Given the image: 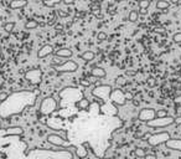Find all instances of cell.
<instances>
[{
	"mask_svg": "<svg viewBox=\"0 0 181 159\" xmlns=\"http://www.w3.org/2000/svg\"><path fill=\"white\" fill-rule=\"evenodd\" d=\"M170 139H171L170 133L164 131V132H160V133L150 134L149 138L146 139V142L150 147H158V145H161V144H166Z\"/></svg>",
	"mask_w": 181,
	"mask_h": 159,
	"instance_id": "6da1fadb",
	"label": "cell"
},
{
	"mask_svg": "<svg viewBox=\"0 0 181 159\" xmlns=\"http://www.w3.org/2000/svg\"><path fill=\"white\" fill-rule=\"evenodd\" d=\"M58 107V103L57 101L52 97V96H48V97H45L42 101H41V105H40V112L44 114V116H50L51 113H53Z\"/></svg>",
	"mask_w": 181,
	"mask_h": 159,
	"instance_id": "7a4b0ae2",
	"label": "cell"
},
{
	"mask_svg": "<svg viewBox=\"0 0 181 159\" xmlns=\"http://www.w3.org/2000/svg\"><path fill=\"white\" fill-rule=\"evenodd\" d=\"M51 66L57 71V73H65V72H76L78 70V63L73 60H66L62 63H55Z\"/></svg>",
	"mask_w": 181,
	"mask_h": 159,
	"instance_id": "3957f363",
	"label": "cell"
},
{
	"mask_svg": "<svg viewBox=\"0 0 181 159\" xmlns=\"http://www.w3.org/2000/svg\"><path fill=\"white\" fill-rule=\"evenodd\" d=\"M47 142L50 143V144H52V145H55V147H57V148H63V149H71L73 145L71 144V143H68L66 139H63L61 135H58V134H56V133H50L48 135H47Z\"/></svg>",
	"mask_w": 181,
	"mask_h": 159,
	"instance_id": "277c9868",
	"label": "cell"
},
{
	"mask_svg": "<svg viewBox=\"0 0 181 159\" xmlns=\"http://www.w3.org/2000/svg\"><path fill=\"white\" fill-rule=\"evenodd\" d=\"M174 124V117L171 116H167V117H164V118H155L150 122L146 123V126L149 128H166L169 126Z\"/></svg>",
	"mask_w": 181,
	"mask_h": 159,
	"instance_id": "5b68a950",
	"label": "cell"
},
{
	"mask_svg": "<svg viewBox=\"0 0 181 159\" xmlns=\"http://www.w3.org/2000/svg\"><path fill=\"white\" fill-rule=\"evenodd\" d=\"M112 86L109 85H99L92 90V95L99 100H109V95L112 92Z\"/></svg>",
	"mask_w": 181,
	"mask_h": 159,
	"instance_id": "8992f818",
	"label": "cell"
},
{
	"mask_svg": "<svg viewBox=\"0 0 181 159\" xmlns=\"http://www.w3.org/2000/svg\"><path fill=\"white\" fill-rule=\"evenodd\" d=\"M109 101H111L113 105L124 106L125 102H127L125 93H124L120 88H114V90H112V92H111V95H109Z\"/></svg>",
	"mask_w": 181,
	"mask_h": 159,
	"instance_id": "52a82bcc",
	"label": "cell"
},
{
	"mask_svg": "<svg viewBox=\"0 0 181 159\" xmlns=\"http://www.w3.org/2000/svg\"><path fill=\"white\" fill-rule=\"evenodd\" d=\"M25 80H27L31 85H40L42 80V71L40 68L29 70L25 73Z\"/></svg>",
	"mask_w": 181,
	"mask_h": 159,
	"instance_id": "ba28073f",
	"label": "cell"
},
{
	"mask_svg": "<svg viewBox=\"0 0 181 159\" xmlns=\"http://www.w3.org/2000/svg\"><path fill=\"white\" fill-rule=\"evenodd\" d=\"M155 117H156V111L154 108H149V107L140 110L138 113V119L144 123H148V122L155 119Z\"/></svg>",
	"mask_w": 181,
	"mask_h": 159,
	"instance_id": "9c48e42d",
	"label": "cell"
},
{
	"mask_svg": "<svg viewBox=\"0 0 181 159\" xmlns=\"http://www.w3.org/2000/svg\"><path fill=\"white\" fill-rule=\"evenodd\" d=\"M52 54H53V46L50 45V44H46V45L41 46L40 50L37 51V57L39 58H45V57H47V56H50Z\"/></svg>",
	"mask_w": 181,
	"mask_h": 159,
	"instance_id": "30bf717a",
	"label": "cell"
},
{
	"mask_svg": "<svg viewBox=\"0 0 181 159\" xmlns=\"http://www.w3.org/2000/svg\"><path fill=\"white\" fill-rule=\"evenodd\" d=\"M24 129L21 127H10V128H6L5 131L0 129V135H20L23 134Z\"/></svg>",
	"mask_w": 181,
	"mask_h": 159,
	"instance_id": "8fae6325",
	"label": "cell"
},
{
	"mask_svg": "<svg viewBox=\"0 0 181 159\" xmlns=\"http://www.w3.org/2000/svg\"><path fill=\"white\" fill-rule=\"evenodd\" d=\"M72 55H73V51L71 49H68V47H61V49H58V50L55 51V56L56 57L69 58V57H72Z\"/></svg>",
	"mask_w": 181,
	"mask_h": 159,
	"instance_id": "7c38bea8",
	"label": "cell"
},
{
	"mask_svg": "<svg viewBox=\"0 0 181 159\" xmlns=\"http://www.w3.org/2000/svg\"><path fill=\"white\" fill-rule=\"evenodd\" d=\"M90 75H92L95 78H104L107 76V72L103 67L96 66V67H92V70H90Z\"/></svg>",
	"mask_w": 181,
	"mask_h": 159,
	"instance_id": "4fadbf2b",
	"label": "cell"
},
{
	"mask_svg": "<svg viewBox=\"0 0 181 159\" xmlns=\"http://www.w3.org/2000/svg\"><path fill=\"white\" fill-rule=\"evenodd\" d=\"M27 5V2L26 0H13V2L9 3V8L13 9V10H18V9H21L24 6Z\"/></svg>",
	"mask_w": 181,
	"mask_h": 159,
	"instance_id": "5bb4252c",
	"label": "cell"
},
{
	"mask_svg": "<svg viewBox=\"0 0 181 159\" xmlns=\"http://www.w3.org/2000/svg\"><path fill=\"white\" fill-rule=\"evenodd\" d=\"M165 145L167 147V149L181 150V139H170Z\"/></svg>",
	"mask_w": 181,
	"mask_h": 159,
	"instance_id": "9a60e30c",
	"label": "cell"
},
{
	"mask_svg": "<svg viewBox=\"0 0 181 159\" xmlns=\"http://www.w3.org/2000/svg\"><path fill=\"white\" fill-rule=\"evenodd\" d=\"M78 110H88L89 108V106H90V103H89V101L87 100V98H84V97H82L76 105H74Z\"/></svg>",
	"mask_w": 181,
	"mask_h": 159,
	"instance_id": "2e32d148",
	"label": "cell"
},
{
	"mask_svg": "<svg viewBox=\"0 0 181 159\" xmlns=\"http://www.w3.org/2000/svg\"><path fill=\"white\" fill-rule=\"evenodd\" d=\"M82 58L84 61H87V62H90V61H93L96 58V54L93 51H90V50H87V51H84L82 54Z\"/></svg>",
	"mask_w": 181,
	"mask_h": 159,
	"instance_id": "e0dca14e",
	"label": "cell"
},
{
	"mask_svg": "<svg viewBox=\"0 0 181 159\" xmlns=\"http://www.w3.org/2000/svg\"><path fill=\"white\" fill-rule=\"evenodd\" d=\"M39 25H40V24H39L37 20L30 19V20H27V21L25 23V29H26V30H34V29H36Z\"/></svg>",
	"mask_w": 181,
	"mask_h": 159,
	"instance_id": "ac0fdd59",
	"label": "cell"
},
{
	"mask_svg": "<svg viewBox=\"0 0 181 159\" xmlns=\"http://www.w3.org/2000/svg\"><path fill=\"white\" fill-rule=\"evenodd\" d=\"M169 6H170V3L166 2V0H158L156 2V8L159 10H166L169 9Z\"/></svg>",
	"mask_w": 181,
	"mask_h": 159,
	"instance_id": "d6986e66",
	"label": "cell"
},
{
	"mask_svg": "<svg viewBox=\"0 0 181 159\" xmlns=\"http://www.w3.org/2000/svg\"><path fill=\"white\" fill-rule=\"evenodd\" d=\"M42 4L47 8H53V6H57V5L62 4V0H45Z\"/></svg>",
	"mask_w": 181,
	"mask_h": 159,
	"instance_id": "ffe728a7",
	"label": "cell"
},
{
	"mask_svg": "<svg viewBox=\"0 0 181 159\" xmlns=\"http://www.w3.org/2000/svg\"><path fill=\"white\" fill-rule=\"evenodd\" d=\"M138 19H139V13H138L137 10H130V13H129V15H128V20H129L130 23H137Z\"/></svg>",
	"mask_w": 181,
	"mask_h": 159,
	"instance_id": "44dd1931",
	"label": "cell"
},
{
	"mask_svg": "<svg viewBox=\"0 0 181 159\" xmlns=\"http://www.w3.org/2000/svg\"><path fill=\"white\" fill-rule=\"evenodd\" d=\"M138 5H139L140 10H146L149 8V5H150V0H139Z\"/></svg>",
	"mask_w": 181,
	"mask_h": 159,
	"instance_id": "7402d4cb",
	"label": "cell"
},
{
	"mask_svg": "<svg viewBox=\"0 0 181 159\" xmlns=\"http://www.w3.org/2000/svg\"><path fill=\"white\" fill-rule=\"evenodd\" d=\"M116 85L118 86L117 88H120V87L125 86V85H127V80H125V77H123V76H119V77L116 80Z\"/></svg>",
	"mask_w": 181,
	"mask_h": 159,
	"instance_id": "603a6c76",
	"label": "cell"
},
{
	"mask_svg": "<svg viewBox=\"0 0 181 159\" xmlns=\"http://www.w3.org/2000/svg\"><path fill=\"white\" fill-rule=\"evenodd\" d=\"M14 28H15V23H14V21H9V23L4 24V31H5V32H9V34L13 32Z\"/></svg>",
	"mask_w": 181,
	"mask_h": 159,
	"instance_id": "cb8c5ba5",
	"label": "cell"
},
{
	"mask_svg": "<svg viewBox=\"0 0 181 159\" xmlns=\"http://www.w3.org/2000/svg\"><path fill=\"white\" fill-rule=\"evenodd\" d=\"M134 154H135V157L137 158H144L145 157V149L144 148H140V147H138V148H135V150H134Z\"/></svg>",
	"mask_w": 181,
	"mask_h": 159,
	"instance_id": "d4e9b609",
	"label": "cell"
},
{
	"mask_svg": "<svg viewBox=\"0 0 181 159\" xmlns=\"http://www.w3.org/2000/svg\"><path fill=\"white\" fill-rule=\"evenodd\" d=\"M167 111L166 110H158L156 111V117L155 118H164V117H167Z\"/></svg>",
	"mask_w": 181,
	"mask_h": 159,
	"instance_id": "484cf974",
	"label": "cell"
},
{
	"mask_svg": "<svg viewBox=\"0 0 181 159\" xmlns=\"http://www.w3.org/2000/svg\"><path fill=\"white\" fill-rule=\"evenodd\" d=\"M107 39H108V35H107L104 31H99V32H98V35H97V40H98V41L102 42V41H106Z\"/></svg>",
	"mask_w": 181,
	"mask_h": 159,
	"instance_id": "4316f807",
	"label": "cell"
},
{
	"mask_svg": "<svg viewBox=\"0 0 181 159\" xmlns=\"http://www.w3.org/2000/svg\"><path fill=\"white\" fill-rule=\"evenodd\" d=\"M172 41L175 44H181V32H176L172 36Z\"/></svg>",
	"mask_w": 181,
	"mask_h": 159,
	"instance_id": "83f0119b",
	"label": "cell"
},
{
	"mask_svg": "<svg viewBox=\"0 0 181 159\" xmlns=\"http://www.w3.org/2000/svg\"><path fill=\"white\" fill-rule=\"evenodd\" d=\"M79 84H81V86H83V87H89L90 85H92V84H90V82H89V80H88V78L81 80V81H79Z\"/></svg>",
	"mask_w": 181,
	"mask_h": 159,
	"instance_id": "f1b7e54d",
	"label": "cell"
},
{
	"mask_svg": "<svg viewBox=\"0 0 181 159\" xmlns=\"http://www.w3.org/2000/svg\"><path fill=\"white\" fill-rule=\"evenodd\" d=\"M9 98V93L6 92H0V102H5Z\"/></svg>",
	"mask_w": 181,
	"mask_h": 159,
	"instance_id": "f546056e",
	"label": "cell"
},
{
	"mask_svg": "<svg viewBox=\"0 0 181 159\" xmlns=\"http://www.w3.org/2000/svg\"><path fill=\"white\" fill-rule=\"evenodd\" d=\"M143 159H158V157L154 153H148V154H145V157Z\"/></svg>",
	"mask_w": 181,
	"mask_h": 159,
	"instance_id": "4dcf8cb0",
	"label": "cell"
},
{
	"mask_svg": "<svg viewBox=\"0 0 181 159\" xmlns=\"http://www.w3.org/2000/svg\"><path fill=\"white\" fill-rule=\"evenodd\" d=\"M174 124L175 126H181V116L174 117Z\"/></svg>",
	"mask_w": 181,
	"mask_h": 159,
	"instance_id": "1f68e13d",
	"label": "cell"
},
{
	"mask_svg": "<svg viewBox=\"0 0 181 159\" xmlns=\"http://www.w3.org/2000/svg\"><path fill=\"white\" fill-rule=\"evenodd\" d=\"M174 101H175V103H176L177 106H180V107H181V96L175 97V100H174Z\"/></svg>",
	"mask_w": 181,
	"mask_h": 159,
	"instance_id": "d6a6232c",
	"label": "cell"
},
{
	"mask_svg": "<svg viewBox=\"0 0 181 159\" xmlns=\"http://www.w3.org/2000/svg\"><path fill=\"white\" fill-rule=\"evenodd\" d=\"M62 3H63L65 5H72L74 2H73V0H62Z\"/></svg>",
	"mask_w": 181,
	"mask_h": 159,
	"instance_id": "836d02e7",
	"label": "cell"
},
{
	"mask_svg": "<svg viewBox=\"0 0 181 159\" xmlns=\"http://www.w3.org/2000/svg\"><path fill=\"white\" fill-rule=\"evenodd\" d=\"M154 31H155V32H159V34H162V32H164V28H155Z\"/></svg>",
	"mask_w": 181,
	"mask_h": 159,
	"instance_id": "e575fe53",
	"label": "cell"
},
{
	"mask_svg": "<svg viewBox=\"0 0 181 159\" xmlns=\"http://www.w3.org/2000/svg\"><path fill=\"white\" fill-rule=\"evenodd\" d=\"M58 14H60L61 16H67V15H68L67 13H63V11H61V10H58Z\"/></svg>",
	"mask_w": 181,
	"mask_h": 159,
	"instance_id": "d590c367",
	"label": "cell"
},
{
	"mask_svg": "<svg viewBox=\"0 0 181 159\" xmlns=\"http://www.w3.org/2000/svg\"><path fill=\"white\" fill-rule=\"evenodd\" d=\"M0 54H2V46H0Z\"/></svg>",
	"mask_w": 181,
	"mask_h": 159,
	"instance_id": "8d00e7d4",
	"label": "cell"
},
{
	"mask_svg": "<svg viewBox=\"0 0 181 159\" xmlns=\"http://www.w3.org/2000/svg\"><path fill=\"white\" fill-rule=\"evenodd\" d=\"M0 129H2V122H0Z\"/></svg>",
	"mask_w": 181,
	"mask_h": 159,
	"instance_id": "74e56055",
	"label": "cell"
}]
</instances>
